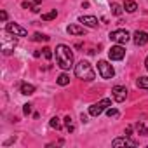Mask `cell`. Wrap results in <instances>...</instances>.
<instances>
[{
    "mask_svg": "<svg viewBox=\"0 0 148 148\" xmlns=\"http://www.w3.org/2000/svg\"><path fill=\"white\" fill-rule=\"evenodd\" d=\"M56 63L63 70H70L73 66V52H71V49L68 45L59 44L56 47Z\"/></svg>",
    "mask_w": 148,
    "mask_h": 148,
    "instance_id": "cell-1",
    "label": "cell"
},
{
    "mask_svg": "<svg viewBox=\"0 0 148 148\" xmlns=\"http://www.w3.org/2000/svg\"><path fill=\"white\" fill-rule=\"evenodd\" d=\"M75 75H77V79L86 80V82H91V80L96 79V73H94L91 63L89 61H84V59L75 64Z\"/></svg>",
    "mask_w": 148,
    "mask_h": 148,
    "instance_id": "cell-2",
    "label": "cell"
},
{
    "mask_svg": "<svg viewBox=\"0 0 148 148\" xmlns=\"http://www.w3.org/2000/svg\"><path fill=\"white\" fill-rule=\"evenodd\" d=\"M98 71H99V75H101V79H113V75H115V70H113V66L108 63V61H105V59H101V61H98Z\"/></svg>",
    "mask_w": 148,
    "mask_h": 148,
    "instance_id": "cell-3",
    "label": "cell"
},
{
    "mask_svg": "<svg viewBox=\"0 0 148 148\" xmlns=\"http://www.w3.org/2000/svg\"><path fill=\"white\" fill-rule=\"evenodd\" d=\"M112 105V99H108V98H105V99H101V101H98V103H94L92 106H89V115H92V117H99L108 106Z\"/></svg>",
    "mask_w": 148,
    "mask_h": 148,
    "instance_id": "cell-4",
    "label": "cell"
},
{
    "mask_svg": "<svg viewBox=\"0 0 148 148\" xmlns=\"http://www.w3.org/2000/svg\"><path fill=\"white\" fill-rule=\"evenodd\" d=\"M110 40H113L117 44H127L131 40V35L127 30H113V32H110Z\"/></svg>",
    "mask_w": 148,
    "mask_h": 148,
    "instance_id": "cell-5",
    "label": "cell"
},
{
    "mask_svg": "<svg viewBox=\"0 0 148 148\" xmlns=\"http://www.w3.org/2000/svg\"><path fill=\"white\" fill-rule=\"evenodd\" d=\"M124 56H125V49L122 47V44L112 45L110 51H108V58L112 61H120V59H124Z\"/></svg>",
    "mask_w": 148,
    "mask_h": 148,
    "instance_id": "cell-6",
    "label": "cell"
},
{
    "mask_svg": "<svg viewBox=\"0 0 148 148\" xmlns=\"http://www.w3.org/2000/svg\"><path fill=\"white\" fill-rule=\"evenodd\" d=\"M5 32L11 33V35H14V37H26V35H28L26 28L19 26L18 23H7V25H5Z\"/></svg>",
    "mask_w": 148,
    "mask_h": 148,
    "instance_id": "cell-7",
    "label": "cell"
},
{
    "mask_svg": "<svg viewBox=\"0 0 148 148\" xmlns=\"http://www.w3.org/2000/svg\"><path fill=\"white\" fill-rule=\"evenodd\" d=\"M112 96H113V99H115L117 103H122V101H125V98H127V89H125L124 86H115V87L112 89Z\"/></svg>",
    "mask_w": 148,
    "mask_h": 148,
    "instance_id": "cell-8",
    "label": "cell"
},
{
    "mask_svg": "<svg viewBox=\"0 0 148 148\" xmlns=\"http://www.w3.org/2000/svg\"><path fill=\"white\" fill-rule=\"evenodd\" d=\"M132 42H134V45H138V47L148 44V33H146V32H139V30L134 32V33H132Z\"/></svg>",
    "mask_w": 148,
    "mask_h": 148,
    "instance_id": "cell-9",
    "label": "cell"
},
{
    "mask_svg": "<svg viewBox=\"0 0 148 148\" xmlns=\"http://www.w3.org/2000/svg\"><path fill=\"white\" fill-rule=\"evenodd\" d=\"M18 45V40L16 38H12V40H7V38H4V42H2V52L5 54V56H9L12 51H14V47Z\"/></svg>",
    "mask_w": 148,
    "mask_h": 148,
    "instance_id": "cell-10",
    "label": "cell"
},
{
    "mask_svg": "<svg viewBox=\"0 0 148 148\" xmlns=\"http://www.w3.org/2000/svg\"><path fill=\"white\" fill-rule=\"evenodd\" d=\"M79 21L84 23V26H89V28H96L98 26V18H94V16H80Z\"/></svg>",
    "mask_w": 148,
    "mask_h": 148,
    "instance_id": "cell-11",
    "label": "cell"
},
{
    "mask_svg": "<svg viewBox=\"0 0 148 148\" xmlns=\"http://www.w3.org/2000/svg\"><path fill=\"white\" fill-rule=\"evenodd\" d=\"M112 146H136V143L131 141L127 136H124V138H117V139H113V141H112Z\"/></svg>",
    "mask_w": 148,
    "mask_h": 148,
    "instance_id": "cell-12",
    "label": "cell"
},
{
    "mask_svg": "<svg viewBox=\"0 0 148 148\" xmlns=\"http://www.w3.org/2000/svg\"><path fill=\"white\" fill-rule=\"evenodd\" d=\"M66 32H68L70 35H84V33H86V30H84L82 26H79V25H68Z\"/></svg>",
    "mask_w": 148,
    "mask_h": 148,
    "instance_id": "cell-13",
    "label": "cell"
},
{
    "mask_svg": "<svg viewBox=\"0 0 148 148\" xmlns=\"http://www.w3.org/2000/svg\"><path fill=\"white\" fill-rule=\"evenodd\" d=\"M33 92H35V86H33V84H28V82H23V84H21V94L30 96V94H33Z\"/></svg>",
    "mask_w": 148,
    "mask_h": 148,
    "instance_id": "cell-14",
    "label": "cell"
},
{
    "mask_svg": "<svg viewBox=\"0 0 148 148\" xmlns=\"http://www.w3.org/2000/svg\"><path fill=\"white\" fill-rule=\"evenodd\" d=\"M122 5H124V11L125 12H136V9H138V5H136L134 0H125Z\"/></svg>",
    "mask_w": 148,
    "mask_h": 148,
    "instance_id": "cell-15",
    "label": "cell"
},
{
    "mask_svg": "<svg viewBox=\"0 0 148 148\" xmlns=\"http://www.w3.org/2000/svg\"><path fill=\"white\" fill-rule=\"evenodd\" d=\"M134 129L138 131V134H141V136H148V129H146V125H145L143 122H136V124H134Z\"/></svg>",
    "mask_w": 148,
    "mask_h": 148,
    "instance_id": "cell-16",
    "label": "cell"
},
{
    "mask_svg": "<svg viewBox=\"0 0 148 148\" xmlns=\"http://www.w3.org/2000/svg\"><path fill=\"white\" fill-rule=\"evenodd\" d=\"M124 12V5H120V4H112V14H115V16H120Z\"/></svg>",
    "mask_w": 148,
    "mask_h": 148,
    "instance_id": "cell-17",
    "label": "cell"
},
{
    "mask_svg": "<svg viewBox=\"0 0 148 148\" xmlns=\"http://www.w3.org/2000/svg\"><path fill=\"white\" fill-rule=\"evenodd\" d=\"M136 86H138L139 89H148V77H139V79L136 80Z\"/></svg>",
    "mask_w": 148,
    "mask_h": 148,
    "instance_id": "cell-18",
    "label": "cell"
},
{
    "mask_svg": "<svg viewBox=\"0 0 148 148\" xmlns=\"http://www.w3.org/2000/svg\"><path fill=\"white\" fill-rule=\"evenodd\" d=\"M58 84L59 86H68L70 84V77L66 75V73H61V75L58 77Z\"/></svg>",
    "mask_w": 148,
    "mask_h": 148,
    "instance_id": "cell-19",
    "label": "cell"
},
{
    "mask_svg": "<svg viewBox=\"0 0 148 148\" xmlns=\"http://www.w3.org/2000/svg\"><path fill=\"white\" fill-rule=\"evenodd\" d=\"M64 125H66V131L68 132H73L75 131V125H73V122H71V117L68 115V117H64Z\"/></svg>",
    "mask_w": 148,
    "mask_h": 148,
    "instance_id": "cell-20",
    "label": "cell"
},
{
    "mask_svg": "<svg viewBox=\"0 0 148 148\" xmlns=\"http://www.w3.org/2000/svg\"><path fill=\"white\" fill-rule=\"evenodd\" d=\"M58 16V11L56 9H52L51 12H47V14H42V21H51V19H54Z\"/></svg>",
    "mask_w": 148,
    "mask_h": 148,
    "instance_id": "cell-21",
    "label": "cell"
},
{
    "mask_svg": "<svg viewBox=\"0 0 148 148\" xmlns=\"http://www.w3.org/2000/svg\"><path fill=\"white\" fill-rule=\"evenodd\" d=\"M32 40H33V42H47V40H49V37H47V35H44V33H35V35L32 37Z\"/></svg>",
    "mask_w": 148,
    "mask_h": 148,
    "instance_id": "cell-22",
    "label": "cell"
},
{
    "mask_svg": "<svg viewBox=\"0 0 148 148\" xmlns=\"http://www.w3.org/2000/svg\"><path fill=\"white\" fill-rule=\"evenodd\" d=\"M49 125H51L52 129H56V131H58V129H61V122H59V119H58V117H52V119L49 120Z\"/></svg>",
    "mask_w": 148,
    "mask_h": 148,
    "instance_id": "cell-23",
    "label": "cell"
},
{
    "mask_svg": "<svg viewBox=\"0 0 148 148\" xmlns=\"http://www.w3.org/2000/svg\"><path fill=\"white\" fill-rule=\"evenodd\" d=\"M42 56H44L47 61H51V59H52V49H49V47H44V49H42Z\"/></svg>",
    "mask_w": 148,
    "mask_h": 148,
    "instance_id": "cell-24",
    "label": "cell"
},
{
    "mask_svg": "<svg viewBox=\"0 0 148 148\" xmlns=\"http://www.w3.org/2000/svg\"><path fill=\"white\" fill-rule=\"evenodd\" d=\"M106 115H108V117H119V110H115V108H106Z\"/></svg>",
    "mask_w": 148,
    "mask_h": 148,
    "instance_id": "cell-25",
    "label": "cell"
},
{
    "mask_svg": "<svg viewBox=\"0 0 148 148\" xmlns=\"http://www.w3.org/2000/svg\"><path fill=\"white\" fill-rule=\"evenodd\" d=\"M23 113H25V115H30V113H32V105H30V103H26V105L23 106Z\"/></svg>",
    "mask_w": 148,
    "mask_h": 148,
    "instance_id": "cell-26",
    "label": "cell"
},
{
    "mask_svg": "<svg viewBox=\"0 0 148 148\" xmlns=\"http://www.w3.org/2000/svg\"><path fill=\"white\" fill-rule=\"evenodd\" d=\"M0 19H2V21H7V12H5V11L0 12Z\"/></svg>",
    "mask_w": 148,
    "mask_h": 148,
    "instance_id": "cell-27",
    "label": "cell"
},
{
    "mask_svg": "<svg viewBox=\"0 0 148 148\" xmlns=\"http://www.w3.org/2000/svg\"><path fill=\"white\" fill-rule=\"evenodd\" d=\"M131 132H132V125H127L125 127V136H131Z\"/></svg>",
    "mask_w": 148,
    "mask_h": 148,
    "instance_id": "cell-28",
    "label": "cell"
},
{
    "mask_svg": "<svg viewBox=\"0 0 148 148\" xmlns=\"http://www.w3.org/2000/svg\"><path fill=\"white\" fill-rule=\"evenodd\" d=\"M80 120H82V124H87V115L82 113V115H80Z\"/></svg>",
    "mask_w": 148,
    "mask_h": 148,
    "instance_id": "cell-29",
    "label": "cell"
},
{
    "mask_svg": "<svg viewBox=\"0 0 148 148\" xmlns=\"http://www.w3.org/2000/svg\"><path fill=\"white\" fill-rule=\"evenodd\" d=\"M145 66H146V70H148V56H146V59H145Z\"/></svg>",
    "mask_w": 148,
    "mask_h": 148,
    "instance_id": "cell-30",
    "label": "cell"
},
{
    "mask_svg": "<svg viewBox=\"0 0 148 148\" xmlns=\"http://www.w3.org/2000/svg\"><path fill=\"white\" fill-rule=\"evenodd\" d=\"M40 2H42V0H33V4H37V5H38Z\"/></svg>",
    "mask_w": 148,
    "mask_h": 148,
    "instance_id": "cell-31",
    "label": "cell"
}]
</instances>
